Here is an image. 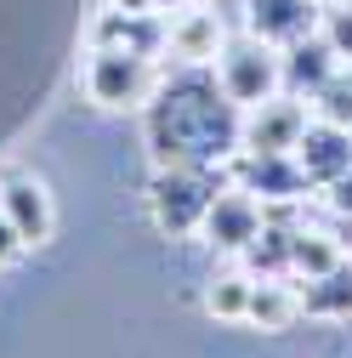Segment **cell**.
Returning <instances> with one entry per match:
<instances>
[{
  "label": "cell",
  "mask_w": 352,
  "mask_h": 358,
  "mask_svg": "<svg viewBox=\"0 0 352 358\" xmlns=\"http://www.w3.org/2000/svg\"><path fill=\"white\" fill-rule=\"evenodd\" d=\"M301 313L307 319H352V256L335 262L330 273L318 279H301Z\"/></svg>",
  "instance_id": "obj_15"
},
{
  "label": "cell",
  "mask_w": 352,
  "mask_h": 358,
  "mask_svg": "<svg viewBox=\"0 0 352 358\" xmlns=\"http://www.w3.org/2000/svg\"><path fill=\"white\" fill-rule=\"evenodd\" d=\"M159 57H137V52H114V46H85L80 63V92L91 97L108 114H131V108H148V97L159 92Z\"/></svg>",
  "instance_id": "obj_3"
},
{
  "label": "cell",
  "mask_w": 352,
  "mask_h": 358,
  "mask_svg": "<svg viewBox=\"0 0 352 358\" xmlns=\"http://www.w3.org/2000/svg\"><path fill=\"white\" fill-rule=\"evenodd\" d=\"M210 6H216V0H210Z\"/></svg>",
  "instance_id": "obj_22"
},
{
  "label": "cell",
  "mask_w": 352,
  "mask_h": 358,
  "mask_svg": "<svg viewBox=\"0 0 352 358\" xmlns=\"http://www.w3.org/2000/svg\"><path fill=\"white\" fill-rule=\"evenodd\" d=\"M318 205H324L330 216H341V222H352V171H346V176H335L330 188H318Z\"/></svg>",
  "instance_id": "obj_20"
},
{
  "label": "cell",
  "mask_w": 352,
  "mask_h": 358,
  "mask_svg": "<svg viewBox=\"0 0 352 358\" xmlns=\"http://www.w3.org/2000/svg\"><path fill=\"white\" fill-rule=\"evenodd\" d=\"M142 131H148L154 165H216V171H228V159L239 154L244 108L228 103V92L216 85L210 69H176L148 97Z\"/></svg>",
  "instance_id": "obj_1"
},
{
  "label": "cell",
  "mask_w": 352,
  "mask_h": 358,
  "mask_svg": "<svg viewBox=\"0 0 352 358\" xmlns=\"http://www.w3.org/2000/svg\"><path fill=\"white\" fill-rule=\"evenodd\" d=\"M335 69H341V63H335V52L324 46L318 34H307V40H295V46H284V92L307 103V97H313Z\"/></svg>",
  "instance_id": "obj_14"
},
{
  "label": "cell",
  "mask_w": 352,
  "mask_h": 358,
  "mask_svg": "<svg viewBox=\"0 0 352 358\" xmlns=\"http://www.w3.org/2000/svg\"><path fill=\"white\" fill-rule=\"evenodd\" d=\"M210 74H216V85L228 92V103L256 108V103H267V97L284 92V52L239 29V34L222 40V52H216Z\"/></svg>",
  "instance_id": "obj_4"
},
{
  "label": "cell",
  "mask_w": 352,
  "mask_h": 358,
  "mask_svg": "<svg viewBox=\"0 0 352 358\" xmlns=\"http://www.w3.org/2000/svg\"><path fill=\"white\" fill-rule=\"evenodd\" d=\"M228 182L250 188L261 205H301V199H313V182L301 176L295 154H233L228 159Z\"/></svg>",
  "instance_id": "obj_8"
},
{
  "label": "cell",
  "mask_w": 352,
  "mask_h": 358,
  "mask_svg": "<svg viewBox=\"0 0 352 358\" xmlns=\"http://www.w3.org/2000/svg\"><path fill=\"white\" fill-rule=\"evenodd\" d=\"M222 182H228V171H216V165H154V182L142 194L148 222L165 239H193Z\"/></svg>",
  "instance_id": "obj_2"
},
{
  "label": "cell",
  "mask_w": 352,
  "mask_h": 358,
  "mask_svg": "<svg viewBox=\"0 0 352 358\" xmlns=\"http://www.w3.org/2000/svg\"><path fill=\"white\" fill-rule=\"evenodd\" d=\"M250 290H256L250 267H222V273H210V285H205V313H210V319H222V324H244Z\"/></svg>",
  "instance_id": "obj_17"
},
{
  "label": "cell",
  "mask_w": 352,
  "mask_h": 358,
  "mask_svg": "<svg viewBox=\"0 0 352 358\" xmlns=\"http://www.w3.org/2000/svg\"><path fill=\"white\" fill-rule=\"evenodd\" d=\"M295 165H301L307 182H313V194H318V188H330L335 176H346V171H352V131L307 114V131H301V143H295Z\"/></svg>",
  "instance_id": "obj_11"
},
{
  "label": "cell",
  "mask_w": 352,
  "mask_h": 358,
  "mask_svg": "<svg viewBox=\"0 0 352 358\" xmlns=\"http://www.w3.org/2000/svg\"><path fill=\"white\" fill-rule=\"evenodd\" d=\"M0 216L17 228V239L34 250L57 234V205H52V188L40 182L34 171H17V165H0Z\"/></svg>",
  "instance_id": "obj_6"
},
{
  "label": "cell",
  "mask_w": 352,
  "mask_h": 358,
  "mask_svg": "<svg viewBox=\"0 0 352 358\" xmlns=\"http://www.w3.org/2000/svg\"><path fill=\"white\" fill-rule=\"evenodd\" d=\"M335 262H346V245H341L330 228H301V222H295L284 273H290V279H318V273H330Z\"/></svg>",
  "instance_id": "obj_16"
},
{
  "label": "cell",
  "mask_w": 352,
  "mask_h": 358,
  "mask_svg": "<svg viewBox=\"0 0 352 358\" xmlns=\"http://www.w3.org/2000/svg\"><path fill=\"white\" fill-rule=\"evenodd\" d=\"M85 46H114V52H137V57H165V17L103 6L97 23L85 29Z\"/></svg>",
  "instance_id": "obj_12"
},
{
  "label": "cell",
  "mask_w": 352,
  "mask_h": 358,
  "mask_svg": "<svg viewBox=\"0 0 352 358\" xmlns=\"http://www.w3.org/2000/svg\"><path fill=\"white\" fill-rule=\"evenodd\" d=\"M318 12L324 0H239V29L284 52L295 40L318 34Z\"/></svg>",
  "instance_id": "obj_10"
},
{
  "label": "cell",
  "mask_w": 352,
  "mask_h": 358,
  "mask_svg": "<svg viewBox=\"0 0 352 358\" xmlns=\"http://www.w3.org/2000/svg\"><path fill=\"white\" fill-rule=\"evenodd\" d=\"M318 40L335 52L341 69H352V0H324V12H318Z\"/></svg>",
  "instance_id": "obj_19"
},
{
  "label": "cell",
  "mask_w": 352,
  "mask_h": 358,
  "mask_svg": "<svg viewBox=\"0 0 352 358\" xmlns=\"http://www.w3.org/2000/svg\"><path fill=\"white\" fill-rule=\"evenodd\" d=\"M222 40H228V23L210 0H188L182 12L165 17V57L176 69H210L216 52H222Z\"/></svg>",
  "instance_id": "obj_7"
},
{
  "label": "cell",
  "mask_w": 352,
  "mask_h": 358,
  "mask_svg": "<svg viewBox=\"0 0 352 358\" xmlns=\"http://www.w3.org/2000/svg\"><path fill=\"white\" fill-rule=\"evenodd\" d=\"M301 131H307V103L290 97V92H279V97H267V103L244 108L239 154H295Z\"/></svg>",
  "instance_id": "obj_9"
},
{
  "label": "cell",
  "mask_w": 352,
  "mask_h": 358,
  "mask_svg": "<svg viewBox=\"0 0 352 358\" xmlns=\"http://www.w3.org/2000/svg\"><path fill=\"white\" fill-rule=\"evenodd\" d=\"M295 319H301V279H290V273H256L244 324L261 330V336H284Z\"/></svg>",
  "instance_id": "obj_13"
},
{
  "label": "cell",
  "mask_w": 352,
  "mask_h": 358,
  "mask_svg": "<svg viewBox=\"0 0 352 358\" xmlns=\"http://www.w3.org/2000/svg\"><path fill=\"white\" fill-rule=\"evenodd\" d=\"M23 250H29V245L17 239V228H12V222H6V216H0V267H6V262H17Z\"/></svg>",
  "instance_id": "obj_21"
},
{
  "label": "cell",
  "mask_w": 352,
  "mask_h": 358,
  "mask_svg": "<svg viewBox=\"0 0 352 358\" xmlns=\"http://www.w3.org/2000/svg\"><path fill=\"white\" fill-rule=\"evenodd\" d=\"M307 114L313 120H330V125H346L352 131V69H335L313 97H307Z\"/></svg>",
  "instance_id": "obj_18"
},
{
  "label": "cell",
  "mask_w": 352,
  "mask_h": 358,
  "mask_svg": "<svg viewBox=\"0 0 352 358\" xmlns=\"http://www.w3.org/2000/svg\"><path fill=\"white\" fill-rule=\"evenodd\" d=\"M261 228H267V205H261L250 188H239V182H222L216 199H210V210H205V222H199V239L239 262L261 239Z\"/></svg>",
  "instance_id": "obj_5"
}]
</instances>
